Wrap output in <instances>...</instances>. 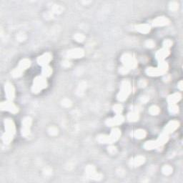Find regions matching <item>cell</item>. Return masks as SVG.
Listing matches in <instances>:
<instances>
[{"mask_svg":"<svg viewBox=\"0 0 183 183\" xmlns=\"http://www.w3.org/2000/svg\"><path fill=\"white\" fill-rule=\"evenodd\" d=\"M31 61L29 59H23L22 60L20 61L19 62L18 67H17L15 70L12 71V75L14 77H19L22 75V74L27 69H28L30 67Z\"/></svg>","mask_w":183,"mask_h":183,"instance_id":"1","label":"cell"},{"mask_svg":"<svg viewBox=\"0 0 183 183\" xmlns=\"http://www.w3.org/2000/svg\"><path fill=\"white\" fill-rule=\"evenodd\" d=\"M47 82L46 77L42 76L37 77L34 80V83L32 86V91L34 93H38L42 89L47 87Z\"/></svg>","mask_w":183,"mask_h":183,"instance_id":"2","label":"cell"},{"mask_svg":"<svg viewBox=\"0 0 183 183\" xmlns=\"http://www.w3.org/2000/svg\"><path fill=\"white\" fill-rule=\"evenodd\" d=\"M131 92V85L128 81H124L122 83L120 91L117 95V100L119 101H124Z\"/></svg>","mask_w":183,"mask_h":183,"instance_id":"3","label":"cell"},{"mask_svg":"<svg viewBox=\"0 0 183 183\" xmlns=\"http://www.w3.org/2000/svg\"><path fill=\"white\" fill-rule=\"evenodd\" d=\"M122 62L124 64V67H125L127 69H134L137 66V61L135 57L130 54H123L122 58H121Z\"/></svg>","mask_w":183,"mask_h":183,"instance_id":"4","label":"cell"},{"mask_svg":"<svg viewBox=\"0 0 183 183\" xmlns=\"http://www.w3.org/2000/svg\"><path fill=\"white\" fill-rule=\"evenodd\" d=\"M4 124H5V131H6L5 134L7 135H10V136L14 137V135H15L16 132V129H15V123H14L13 121H12V119H5Z\"/></svg>","mask_w":183,"mask_h":183,"instance_id":"5","label":"cell"},{"mask_svg":"<svg viewBox=\"0 0 183 183\" xmlns=\"http://www.w3.org/2000/svg\"><path fill=\"white\" fill-rule=\"evenodd\" d=\"M31 125V119L30 117H25L22 121V134L23 136L27 137L30 133V128Z\"/></svg>","mask_w":183,"mask_h":183,"instance_id":"6","label":"cell"},{"mask_svg":"<svg viewBox=\"0 0 183 183\" xmlns=\"http://www.w3.org/2000/svg\"><path fill=\"white\" fill-rule=\"evenodd\" d=\"M1 110H7L12 113H17L18 112V108L14 104L11 100H8L7 102H4L1 104Z\"/></svg>","mask_w":183,"mask_h":183,"instance_id":"7","label":"cell"},{"mask_svg":"<svg viewBox=\"0 0 183 183\" xmlns=\"http://www.w3.org/2000/svg\"><path fill=\"white\" fill-rule=\"evenodd\" d=\"M124 118L122 115H121V114H117L113 118L107 119L106 121V124L107 126L110 127L117 126L122 124V123L124 122Z\"/></svg>","mask_w":183,"mask_h":183,"instance_id":"8","label":"cell"},{"mask_svg":"<svg viewBox=\"0 0 183 183\" xmlns=\"http://www.w3.org/2000/svg\"><path fill=\"white\" fill-rule=\"evenodd\" d=\"M52 56L50 53H45L42 54V56H40V57L37 59V62L40 65H41L42 67L47 66L49 63L50 62V61L52 60Z\"/></svg>","mask_w":183,"mask_h":183,"instance_id":"9","label":"cell"},{"mask_svg":"<svg viewBox=\"0 0 183 183\" xmlns=\"http://www.w3.org/2000/svg\"><path fill=\"white\" fill-rule=\"evenodd\" d=\"M86 173L91 178L96 179V180L102 178V175L96 172L95 168L92 165H89V166L87 167V168H86Z\"/></svg>","mask_w":183,"mask_h":183,"instance_id":"10","label":"cell"},{"mask_svg":"<svg viewBox=\"0 0 183 183\" xmlns=\"http://www.w3.org/2000/svg\"><path fill=\"white\" fill-rule=\"evenodd\" d=\"M5 93H6V96L8 100L12 101L14 100L15 96V88H14L13 85L11 83H10V82L5 84Z\"/></svg>","mask_w":183,"mask_h":183,"instance_id":"11","label":"cell"},{"mask_svg":"<svg viewBox=\"0 0 183 183\" xmlns=\"http://www.w3.org/2000/svg\"><path fill=\"white\" fill-rule=\"evenodd\" d=\"M84 52L81 48H75L68 51L67 57L70 58H81L84 56Z\"/></svg>","mask_w":183,"mask_h":183,"instance_id":"12","label":"cell"},{"mask_svg":"<svg viewBox=\"0 0 183 183\" xmlns=\"http://www.w3.org/2000/svg\"><path fill=\"white\" fill-rule=\"evenodd\" d=\"M179 122H177V121L176 120L171 121V122H169L166 125V127H165L164 132L168 134V135L170 133L173 132L174 131H175V130L179 127Z\"/></svg>","mask_w":183,"mask_h":183,"instance_id":"13","label":"cell"},{"mask_svg":"<svg viewBox=\"0 0 183 183\" xmlns=\"http://www.w3.org/2000/svg\"><path fill=\"white\" fill-rule=\"evenodd\" d=\"M170 23V20L165 17H158L152 21V24L154 27H163L168 25Z\"/></svg>","mask_w":183,"mask_h":183,"instance_id":"14","label":"cell"},{"mask_svg":"<svg viewBox=\"0 0 183 183\" xmlns=\"http://www.w3.org/2000/svg\"><path fill=\"white\" fill-rule=\"evenodd\" d=\"M170 50L169 49H166L163 47V49L157 51V52L156 53V58L158 59L160 61H163L167 57H168L169 54H170Z\"/></svg>","mask_w":183,"mask_h":183,"instance_id":"15","label":"cell"},{"mask_svg":"<svg viewBox=\"0 0 183 183\" xmlns=\"http://www.w3.org/2000/svg\"><path fill=\"white\" fill-rule=\"evenodd\" d=\"M145 161V157L143 156H137L136 157L133 158L132 160H130V165H132V166H140L143 164Z\"/></svg>","mask_w":183,"mask_h":183,"instance_id":"16","label":"cell"},{"mask_svg":"<svg viewBox=\"0 0 183 183\" xmlns=\"http://www.w3.org/2000/svg\"><path fill=\"white\" fill-rule=\"evenodd\" d=\"M136 29L138 31H140V33H142V34H147L150 31L151 27L147 24H138V25L136 26Z\"/></svg>","mask_w":183,"mask_h":183,"instance_id":"17","label":"cell"},{"mask_svg":"<svg viewBox=\"0 0 183 183\" xmlns=\"http://www.w3.org/2000/svg\"><path fill=\"white\" fill-rule=\"evenodd\" d=\"M181 97H182V95H181L180 93L177 92L169 96L168 98V101L170 105L171 104H176L181 100Z\"/></svg>","mask_w":183,"mask_h":183,"instance_id":"18","label":"cell"},{"mask_svg":"<svg viewBox=\"0 0 183 183\" xmlns=\"http://www.w3.org/2000/svg\"><path fill=\"white\" fill-rule=\"evenodd\" d=\"M120 135H121V132L118 128H114V129L112 130V132H111V134L110 135V137L112 143H113L114 142L117 141V140L119 138Z\"/></svg>","mask_w":183,"mask_h":183,"instance_id":"19","label":"cell"},{"mask_svg":"<svg viewBox=\"0 0 183 183\" xmlns=\"http://www.w3.org/2000/svg\"><path fill=\"white\" fill-rule=\"evenodd\" d=\"M146 72L149 76H159V75H163L162 72L160 71V68H154V67H149L147 68L146 70Z\"/></svg>","mask_w":183,"mask_h":183,"instance_id":"20","label":"cell"},{"mask_svg":"<svg viewBox=\"0 0 183 183\" xmlns=\"http://www.w3.org/2000/svg\"><path fill=\"white\" fill-rule=\"evenodd\" d=\"M161 147L158 142L157 141H149L147 142L145 144V148L146 149H152L154 148H158V147Z\"/></svg>","mask_w":183,"mask_h":183,"instance_id":"21","label":"cell"},{"mask_svg":"<svg viewBox=\"0 0 183 183\" xmlns=\"http://www.w3.org/2000/svg\"><path fill=\"white\" fill-rule=\"evenodd\" d=\"M98 141L100 143H104V144H112V142L111 140V138L110 135H100L98 137Z\"/></svg>","mask_w":183,"mask_h":183,"instance_id":"22","label":"cell"},{"mask_svg":"<svg viewBox=\"0 0 183 183\" xmlns=\"http://www.w3.org/2000/svg\"><path fill=\"white\" fill-rule=\"evenodd\" d=\"M146 132L143 130H138L136 131H134L132 133V136L137 139H142L146 137Z\"/></svg>","mask_w":183,"mask_h":183,"instance_id":"23","label":"cell"},{"mask_svg":"<svg viewBox=\"0 0 183 183\" xmlns=\"http://www.w3.org/2000/svg\"><path fill=\"white\" fill-rule=\"evenodd\" d=\"M52 69L50 66H45L43 67L42 68V75L43 77H45L47 78V77H49L52 75Z\"/></svg>","mask_w":183,"mask_h":183,"instance_id":"24","label":"cell"},{"mask_svg":"<svg viewBox=\"0 0 183 183\" xmlns=\"http://www.w3.org/2000/svg\"><path fill=\"white\" fill-rule=\"evenodd\" d=\"M169 140V137H168V134L163 132V134H162L161 135H160L159 139H158L157 141L158 142V143L160 144V146L165 145V143H167Z\"/></svg>","mask_w":183,"mask_h":183,"instance_id":"25","label":"cell"},{"mask_svg":"<svg viewBox=\"0 0 183 183\" xmlns=\"http://www.w3.org/2000/svg\"><path fill=\"white\" fill-rule=\"evenodd\" d=\"M139 119V114L137 112H130L127 115V119L130 122H135L137 121Z\"/></svg>","mask_w":183,"mask_h":183,"instance_id":"26","label":"cell"},{"mask_svg":"<svg viewBox=\"0 0 183 183\" xmlns=\"http://www.w3.org/2000/svg\"><path fill=\"white\" fill-rule=\"evenodd\" d=\"M158 67L160 68V71L162 72V73H163V75H164L165 73H166V72L168 71V63H166L164 61H160V65Z\"/></svg>","mask_w":183,"mask_h":183,"instance_id":"27","label":"cell"},{"mask_svg":"<svg viewBox=\"0 0 183 183\" xmlns=\"http://www.w3.org/2000/svg\"><path fill=\"white\" fill-rule=\"evenodd\" d=\"M160 108L157 106H155V105H153L149 108V113L152 114V115H157L160 113Z\"/></svg>","mask_w":183,"mask_h":183,"instance_id":"28","label":"cell"},{"mask_svg":"<svg viewBox=\"0 0 183 183\" xmlns=\"http://www.w3.org/2000/svg\"><path fill=\"white\" fill-rule=\"evenodd\" d=\"M162 171H163V173L165 174V175H170V174L172 172V167H170V165H165L163 168V170H162Z\"/></svg>","mask_w":183,"mask_h":183,"instance_id":"29","label":"cell"},{"mask_svg":"<svg viewBox=\"0 0 183 183\" xmlns=\"http://www.w3.org/2000/svg\"><path fill=\"white\" fill-rule=\"evenodd\" d=\"M179 108L177 107V105L176 104H171L170 105V107H169V111H170V113L172 114H175L178 112Z\"/></svg>","mask_w":183,"mask_h":183,"instance_id":"30","label":"cell"},{"mask_svg":"<svg viewBox=\"0 0 183 183\" xmlns=\"http://www.w3.org/2000/svg\"><path fill=\"white\" fill-rule=\"evenodd\" d=\"M114 111L116 112L117 114H120L121 112H122V106L119 104H117V105H115L114 106Z\"/></svg>","mask_w":183,"mask_h":183,"instance_id":"31","label":"cell"},{"mask_svg":"<svg viewBox=\"0 0 183 183\" xmlns=\"http://www.w3.org/2000/svg\"><path fill=\"white\" fill-rule=\"evenodd\" d=\"M74 38H75V40H76L77 42H82L84 40V39H85V37L82 34H77L75 35Z\"/></svg>","mask_w":183,"mask_h":183,"instance_id":"32","label":"cell"},{"mask_svg":"<svg viewBox=\"0 0 183 183\" xmlns=\"http://www.w3.org/2000/svg\"><path fill=\"white\" fill-rule=\"evenodd\" d=\"M178 7H179V4L178 3L176 2V1H172V2L170 3V9L172 10V11H176V10H178Z\"/></svg>","mask_w":183,"mask_h":183,"instance_id":"33","label":"cell"},{"mask_svg":"<svg viewBox=\"0 0 183 183\" xmlns=\"http://www.w3.org/2000/svg\"><path fill=\"white\" fill-rule=\"evenodd\" d=\"M163 46H164V48L169 49L172 46V42L170 40H165L163 42Z\"/></svg>","mask_w":183,"mask_h":183,"instance_id":"34","label":"cell"},{"mask_svg":"<svg viewBox=\"0 0 183 183\" xmlns=\"http://www.w3.org/2000/svg\"><path fill=\"white\" fill-rule=\"evenodd\" d=\"M48 132H49V134L51 135H56L58 134L57 128L54 127H50V129H49Z\"/></svg>","mask_w":183,"mask_h":183,"instance_id":"35","label":"cell"},{"mask_svg":"<svg viewBox=\"0 0 183 183\" xmlns=\"http://www.w3.org/2000/svg\"><path fill=\"white\" fill-rule=\"evenodd\" d=\"M71 105H72V103H71V102H70V100L64 99L62 101V105H63V106L68 107L71 106Z\"/></svg>","mask_w":183,"mask_h":183,"instance_id":"36","label":"cell"},{"mask_svg":"<svg viewBox=\"0 0 183 183\" xmlns=\"http://www.w3.org/2000/svg\"><path fill=\"white\" fill-rule=\"evenodd\" d=\"M146 46H147V47H149V48H152L154 46V42L152 41V40H148V41L146 42L145 43Z\"/></svg>","mask_w":183,"mask_h":183,"instance_id":"37","label":"cell"},{"mask_svg":"<svg viewBox=\"0 0 183 183\" xmlns=\"http://www.w3.org/2000/svg\"><path fill=\"white\" fill-rule=\"evenodd\" d=\"M129 69H127V67H122L119 70V72H120V73H122V75H124V74H127L129 72Z\"/></svg>","mask_w":183,"mask_h":183,"instance_id":"38","label":"cell"},{"mask_svg":"<svg viewBox=\"0 0 183 183\" xmlns=\"http://www.w3.org/2000/svg\"><path fill=\"white\" fill-rule=\"evenodd\" d=\"M108 151L111 153V154H114V153L117 152V149H116V147H114V146H112V147H109Z\"/></svg>","mask_w":183,"mask_h":183,"instance_id":"39","label":"cell"},{"mask_svg":"<svg viewBox=\"0 0 183 183\" xmlns=\"http://www.w3.org/2000/svg\"><path fill=\"white\" fill-rule=\"evenodd\" d=\"M178 87L179 88V89H180V90H182V81H180V82H179Z\"/></svg>","mask_w":183,"mask_h":183,"instance_id":"40","label":"cell"}]
</instances>
